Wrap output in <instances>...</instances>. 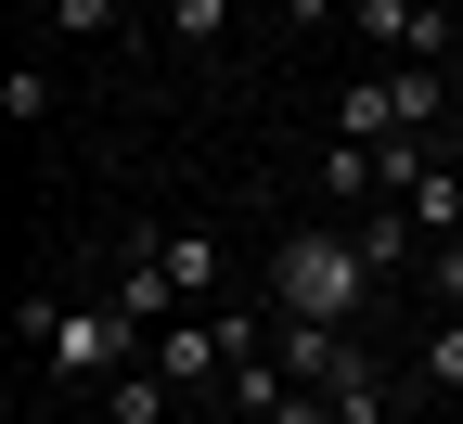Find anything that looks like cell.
Returning <instances> with one entry per match:
<instances>
[{
	"label": "cell",
	"mask_w": 463,
	"mask_h": 424,
	"mask_svg": "<svg viewBox=\"0 0 463 424\" xmlns=\"http://www.w3.org/2000/svg\"><path fill=\"white\" fill-rule=\"evenodd\" d=\"M155 26L181 39V52H219L232 39V0H155Z\"/></svg>",
	"instance_id": "cell-9"
},
{
	"label": "cell",
	"mask_w": 463,
	"mask_h": 424,
	"mask_svg": "<svg viewBox=\"0 0 463 424\" xmlns=\"http://www.w3.org/2000/svg\"><path fill=\"white\" fill-rule=\"evenodd\" d=\"M39 26H52V39H129V52H142V26H155V14H142V0H52Z\"/></svg>",
	"instance_id": "cell-4"
},
{
	"label": "cell",
	"mask_w": 463,
	"mask_h": 424,
	"mask_svg": "<svg viewBox=\"0 0 463 424\" xmlns=\"http://www.w3.org/2000/svg\"><path fill=\"white\" fill-rule=\"evenodd\" d=\"M0 116L39 129V116H52V65H0Z\"/></svg>",
	"instance_id": "cell-12"
},
{
	"label": "cell",
	"mask_w": 463,
	"mask_h": 424,
	"mask_svg": "<svg viewBox=\"0 0 463 424\" xmlns=\"http://www.w3.org/2000/svg\"><path fill=\"white\" fill-rule=\"evenodd\" d=\"M425 399H463V322H425V360H412Z\"/></svg>",
	"instance_id": "cell-11"
},
{
	"label": "cell",
	"mask_w": 463,
	"mask_h": 424,
	"mask_svg": "<svg viewBox=\"0 0 463 424\" xmlns=\"http://www.w3.org/2000/svg\"><path fill=\"white\" fill-rule=\"evenodd\" d=\"M386 90H399V129H438L450 116V65H386Z\"/></svg>",
	"instance_id": "cell-8"
},
{
	"label": "cell",
	"mask_w": 463,
	"mask_h": 424,
	"mask_svg": "<svg viewBox=\"0 0 463 424\" xmlns=\"http://www.w3.org/2000/svg\"><path fill=\"white\" fill-rule=\"evenodd\" d=\"M386 424H399V411H386Z\"/></svg>",
	"instance_id": "cell-16"
},
{
	"label": "cell",
	"mask_w": 463,
	"mask_h": 424,
	"mask_svg": "<svg viewBox=\"0 0 463 424\" xmlns=\"http://www.w3.org/2000/svg\"><path fill=\"white\" fill-rule=\"evenodd\" d=\"M425 296H438V322H463V231L425 245Z\"/></svg>",
	"instance_id": "cell-13"
},
{
	"label": "cell",
	"mask_w": 463,
	"mask_h": 424,
	"mask_svg": "<svg viewBox=\"0 0 463 424\" xmlns=\"http://www.w3.org/2000/svg\"><path fill=\"white\" fill-rule=\"evenodd\" d=\"M14 322H26V347H39L52 386H116V373H129V347H155L116 296H103V309H52V296H26Z\"/></svg>",
	"instance_id": "cell-2"
},
{
	"label": "cell",
	"mask_w": 463,
	"mask_h": 424,
	"mask_svg": "<svg viewBox=\"0 0 463 424\" xmlns=\"http://www.w3.org/2000/svg\"><path fill=\"white\" fill-rule=\"evenodd\" d=\"M412 219H425V245H450V231H463V167H425L412 180Z\"/></svg>",
	"instance_id": "cell-10"
},
{
	"label": "cell",
	"mask_w": 463,
	"mask_h": 424,
	"mask_svg": "<svg viewBox=\"0 0 463 424\" xmlns=\"http://www.w3.org/2000/svg\"><path fill=\"white\" fill-rule=\"evenodd\" d=\"M347 231H361V258H373L386 283H399V270H412V245H425V219H412V206H361V219H347Z\"/></svg>",
	"instance_id": "cell-6"
},
{
	"label": "cell",
	"mask_w": 463,
	"mask_h": 424,
	"mask_svg": "<svg viewBox=\"0 0 463 424\" xmlns=\"http://www.w3.org/2000/svg\"><path fill=\"white\" fill-rule=\"evenodd\" d=\"M167 399H181V386H167L155 360H129V373L103 386V424H167Z\"/></svg>",
	"instance_id": "cell-7"
},
{
	"label": "cell",
	"mask_w": 463,
	"mask_h": 424,
	"mask_svg": "<svg viewBox=\"0 0 463 424\" xmlns=\"http://www.w3.org/2000/svg\"><path fill=\"white\" fill-rule=\"evenodd\" d=\"M335 142H399V90H386V65H373V78H335Z\"/></svg>",
	"instance_id": "cell-3"
},
{
	"label": "cell",
	"mask_w": 463,
	"mask_h": 424,
	"mask_svg": "<svg viewBox=\"0 0 463 424\" xmlns=\"http://www.w3.org/2000/svg\"><path fill=\"white\" fill-rule=\"evenodd\" d=\"M155 258L181 270V296H194V309H219V270H232V258H219V231H167V219H155Z\"/></svg>",
	"instance_id": "cell-5"
},
{
	"label": "cell",
	"mask_w": 463,
	"mask_h": 424,
	"mask_svg": "<svg viewBox=\"0 0 463 424\" xmlns=\"http://www.w3.org/2000/svg\"><path fill=\"white\" fill-rule=\"evenodd\" d=\"M373 296H386V270L361 258V231H347V219L270 231V309H283V322H335V334H361Z\"/></svg>",
	"instance_id": "cell-1"
},
{
	"label": "cell",
	"mask_w": 463,
	"mask_h": 424,
	"mask_svg": "<svg viewBox=\"0 0 463 424\" xmlns=\"http://www.w3.org/2000/svg\"><path fill=\"white\" fill-rule=\"evenodd\" d=\"M450 65H463V52H450Z\"/></svg>",
	"instance_id": "cell-15"
},
{
	"label": "cell",
	"mask_w": 463,
	"mask_h": 424,
	"mask_svg": "<svg viewBox=\"0 0 463 424\" xmlns=\"http://www.w3.org/2000/svg\"><path fill=\"white\" fill-rule=\"evenodd\" d=\"M283 26H347V0H283Z\"/></svg>",
	"instance_id": "cell-14"
}]
</instances>
